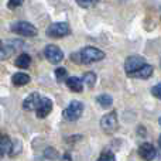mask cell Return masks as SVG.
Returning <instances> with one entry per match:
<instances>
[{
	"instance_id": "obj_1",
	"label": "cell",
	"mask_w": 161,
	"mask_h": 161,
	"mask_svg": "<svg viewBox=\"0 0 161 161\" xmlns=\"http://www.w3.org/2000/svg\"><path fill=\"white\" fill-rule=\"evenodd\" d=\"M78 57H79V64L91 65L93 62L102 61L105 58V53L96 47H85L78 53Z\"/></svg>"
},
{
	"instance_id": "obj_18",
	"label": "cell",
	"mask_w": 161,
	"mask_h": 161,
	"mask_svg": "<svg viewBox=\"0 0 161 161\" xmlns=\"http://www.w3.org/2000/svg\"><path fill=\"white\" fill-rule=\"evenodd\" d=\"M11 144H13V142H10V139H8L7 136H0V147L3 148L4 154H8V153H10Z\"/></svg>"
},
{
	"instance_id": "obj_2",
	"label": "cell",
	"mask_w": 161,
	"mask_h": 161,
	"mask_svg": "<svg viewBox=\"0 0 161 161\" xmlns=\"http://www.w3.org/2000/svg\"><path fill=\"white\" fill-rule=\"evenodd\" d=\"M83 113V105L79 102V100H72L67 108L62 112V117L68 122H75L78 120Z\"/></svg>"
},
{
	"instance_id": "obj_22",
	"label": "cell",
	"mask_w": 161,
	"mask_h": 161,
	"mask_svg": "<svg viewBox=\"0 0 161 161\" xmlns=\"http://www.w3.org/2000/svg\"><path fill=\"white\" fill-rule=\"evenodd\" d=\"M76 3L83 8H91L97 3V0H75Z\"/></svg>"
},
{
	"instance_id": "obj_6",
	"label": "cell",
	"mask_w": 161,
	"mask_h": 161,
	"mask_svg": "<svg viewBox=\"0 0 161 161\" xmlns=\"http://www.w3.org/2000/svg\"><path fill=\"white\" fill-rule=\"evenodd\" d=\"M143 65H146V59L143 58V57L140 55H131L127 59H126L125 62V71L126 74H127L129 76H131L136 71H139L140 68L143 67Z\"/></svg>"
},
{
	"instance_id": "obj_4",
	"label": "cell",
	"mask_w": 161,
	"mask_h": 161,
	"mask_svg": "<svg viewBox=\"0 0 161 161\" xmlns=\"http://www.w3.org/2000/svg\"><path fill=\"white\" fill-rule=\"evenodd\" d=\"M117 126H119V122H117V113L116 110L109 112L108 114L100 119V127L105 133H114L117 130Z\"/></svg>"
},
{
	"instance_id": "obj_12",
	"label": "cell",
	"mask_w": 161,
	"mask_h": 161,
	"mask_svg": "<svg viewBox=\"0 0 161 161\" xmlns=\"http://www.w3.org/2000/svg\"><path fill=\"white\" fill-rule=\"evenodd\" d=\"M153 72H154V68L151 67V65L146 64V65H143L139 71H136L131 76H133V78H139V79H148L153 75Z\"/></svg>"
},
{
	"instance_id": "obj_8",
	"label": "cell",
	"mask_w": 161,
	"mask_h": 161,
	"mask_svg": "<svg viewBox=\"0 0 161 161\" xmlns=\"http://www.w3.org/2000/svg\"><path fill=\"white\" fill-rule=\"evenodd\" d=\"M51 110H53V102H51V99H48V97H45V96H41L38 105H37V109H36L37 117H38V119H44V117H47L48 114L51 113Z\"/></svg>"
},
{
	"instance_id": "obj_25",
	"label": "cell",
	"mask_w": 161,
	"mask_h": 161,
	"mask_svg": "<svg viewBox=\"0 0 161 161\" xmlns=\"http://www.w3.org/2000/svg\"><path fill=\"white\" fill-rule=\"evenodd\" d=\"M23 2H24V0H8L7 7L10 8V10H13V8H16V7H19V6H21Z\"/></svg>"
},
{
	"instance_id": "obj_5",
	"label": "cell",
	"mask_w": 161,
	"mask_h": 161,
	"mask_svg": "<svg viewBox=\"0 0 161 161\" xmlns=\"http://www.w3.org/2000/svg\"><path fill=\"white\" fill-rule=\"evenodd\" d=\"M11 31L20 34L23 37H34L37 36V28L28 21H17L11 24Z\"/></svg>"
},
{
	"instance_id": "obj_17",
	"label": "cell",
	"mask_w": 161,
	"mask_h": 161,
	"mask_svg": "<svg viewBox=\"0 0 161 161\" xmlns=\"http://www.w3.org/2000/svg\"><path fill=\"white\" fill-rule=\"evenodd\" d=\"M96 102L99 103L102 108H110L112 103H113V99H112V96H109V95H99V96L96 97Z\"/></svg>"
},
{
	"instance_id": "obj_24",
	"label": "cell",
	"mask_w": 161,
	"mask_h": 161,
	"mask_svg": "<svg viewBox=\"0 0 161 161\" xmlns=\"http://www.w3.org/2000/svg\"><path fill=\"white\" fill-rule=\"evenodd\" d=\"M151 93H153V96H156L157 99L161 100V83H158V85H156V86L151 88Z\"/></svg>"
},
{
	"instance_id": "obj_15",
	"label": "cell",
	"mask_w": 161,
	"mask_h": 161,
	"mask_svg": "<svg viewBox=\"0 0 161 161\" xmlns=\"http://www.w3.org/2000/svg\"><path fill=\"white\" fill-rule=\"evenodd\" d=\"M30 64H31V57L28 55V54H20L16 58V62H14V65H16L17 68H21V69L28 68Z\"/></svg>"
},
{
	"instance_id": "obj_20",
	"label": "cell",
	"mask_w": 161,
	"mask_h": 161,
	"mask_svg": "<svg viewBox=\"0 0 161 161\" xmlns=\"http://www.w3.org/2000/svg\"><path fill=\"white\" fill-rule=\"evenodd\" d=\"M44 156H45V158H48V160H57L58 158V153H57V150L55 148H51V147L45 148Z\"/></svg>"
},
{
	"instance_id": "obj_14",
	"label": "cell",
	"mask_w": 161,
	"mask_h": 161,
	"mask_svg": "<svg viewBox=\"0 0 161 161\" xmlns=\"http://www.w3.org/2000/svg\"><path fill=\"white\" fill-rule=\"evenodd\" d=\"M11 82L14 86H24L30 82V76L24 72H17L11 76Z\"/></svg>"
},
{
	"instance_id": "obj_29",
	"label": "cell",
	"mask_w": 161,
	"mask_h": 161,
	"mask_svg": "<svg viewBox=\"0 0 161 161\" xmlns=\"http://www.w3.org/2000/svg\"><path fill=\"white\" fill-rule=\"evenodd\" d=\"M160 64H161V61H160Z\"/></svg>"
},
{
	"instance_id": "obj_28",
	"label": "cell",
	"mask_w": 161,
	"mask_h": 161,
	"mask_svg": "<svg viewBox=\"0 0 161 161\" xmlns=\"http://www.w3.org/2000/svg\"><path fill=\"white\" fill-rule=\"evenodd\" d=\"M158 122H160V126H161V117H160V120H158Z\"/></svg>"
},
{
	"instance_id": "obj_30",
	"label": "cell",
	"mask_w": 161,
	"mask_h": 161,
	"mask_svg": "<svg viewBox=\"0 0 161 161\" xmlns=\"http://www.w3.org/2000/svg\"><path fill=\"white\" fill-rule=\"evenodd\" d=\"M0 136H2V134H0Z\"/></svg>"
},
{
	"instance_id": "obj_9",
	"label": "cell",
	"mask_w": 161,
	"mask_h": 161,
	"mask_svg": "<svg viewBox=\"0 0 161 161\" xmlns=\"http://www.w3.org/2000/svg\"><path fill=\"white\" fill-rule=\"evenodd\" d=\"M139 154L144 161H151L156 158L157 151H156V147L151 143H143L139 147Z\"/></svg>"
},
{
	"instance_id": "obj_23",
	"label": "cell",
	"mask_w": 161,
	"mask_h": 161,
	"mask_svg": "<svg viewBox=\"0 0 161 161\" xmlns=\"http://www.w3.org/2000/svg\"><path fill=\"white\" fill-rule=\"evenodd\" d=\"M20 150H21V143L20 142H13V144H11V150H10V153H8V156L10 157L17 156V153H20Z\"/></svg>"
},
{
	"instance_id": "obj_7",
	"label": "cell",
	"mask_w": 161,
	"mask_h": 161,
	"mask_svg": "<svg viewBox=\"0 0 161 161\" xmlns=\"http://www.w3.org/2000/svg\"><path fill=\"white\" fill-rule=\"evenodd\" d=\"M44 57L51 62V64H59L64 59V53L61 48L54 44H50L44 48Z\"/></svg>"
},
{
	"instance_id": "obj_19",
	"label": "cell",
	"mask_w": 161,
	"mask_h": 161,
	"mask_svg": "<svg viewBox=\"0 0 161 161\" xmlns=\"http://www.w3.org/2000/svg\"><path fill=\"white\" fill-rule=\"evenodd\" d=\"M68 78V71L65 68H57L55 69V79L58 82H62V80H67Z\"/></svg>"
},
{
	"instance_id": "obj_26",
	"label": "cell",
	"mask_w": 161,
	"mask_h": 161,
	"mask_svg": "<svg viewBox=\"0 0 161 161\" xmlns=\"http://www.w3.org/2000/svg\"><path fill=\"white\" fill-rule=\"evenodd\" d=\"M3 156H4V151H3V148L0 147V158H3Z\"/></svg>"
},
{
	"instance_id": "obj_10",
	"label": "cell",
	"mask_w": 161,
	"mask_h": 161,
	"mask_svg": "<svg viewBox=\"0 0 161 161\" xmlns=\"http://www.w3.org/2000/svg\"><path fill=\"white\" fill-rule=\"evenodd\" d=\"M19 45H20L19 40H11V42H8V44H6V45L3 44V41L0 40V59H7Z\"/></svg>"
},
{
	"instance_id": "obj_11",
	"label": "cell",
	"mask_w": 161,
	"mask_h": 161,
	"mask_svg": "<svg viewBox=\"0 0 161 161\" xmlns=\"http://www.w3.org/2000/svg\"><path fill=\"white\" fill-rule=\"evenodd\" d=\"M40 93H37V92H33V93H30L27 97L24 99V102H23V109L27 112H31V110H36L37 109V105H38L40 102Z\"/></svg>"
},
{
	"instance_id": "obj_3",
	"label": "cell",
	"mask_w": 161,
	"mask_h": 161,
	"mask_svg": "<svg viewBox=\"0 0 161 161\" xmlns=\"http://www.w3.org/2000/svg\"><path fill=\"white\" fill-rule=\"evenodd\" d=\"M71 34V28L68 23H53L47 28V36L51 38H62Z\"/></svg>"
},
{
	"instance_id": "obj_27",
	"label": "cell",
	"mask_w": 161,
	"mask_h": 161,
	"mask_svg": "<svg viewBox=\"0 0 161 161\" xmlns=\"http://www.w3.org/2000/svg\"><path fill=\"white\" fill-rule=\"evenodd\" d=\"M158 143H160V151H161V136H160V140H158Z\"/></svg>"
},
{
	"instance_id": "obj_16",
	"label": "cell",
	"mask_w": 161,
	"mask_h": 161,
	"mask_svg": "<svg viewBox=\"0 0 161 161\" xmlns=\"http://www.w3.org/2000/svg\"><path fill=\"white\" fill-rule=\"evenodd\" d=\"M82 83H85L88 88H93V85L96 83V75L93 72H85L82 76Z\"/></svg>"
},
{
	"instance_id": "obj_13",
	"label": "cell",
	"mask_w": 161,
	"mask_h": 161,
	"mask_svg": "<svg viewBox=\"0 0 161 161\" xmlns=\"http://www.w3.org/2000/svg\"><path fill=\"white\" fill-rule=\"evenodd\" d=\"M67 86L74 92H82L83 89V83H82V79L78 78V76H69L67 78Z\"/></svg>"
},
{
	"instance_id": "obj_21",
	"label": "cell",
	"mask_w": 161,
	"mask_h": 161,
	"mask_svg": "<svg viewBox=\"0 0 161 161\" xmlns=\"http://www.w3.org/2000/svg\"><path fill=\"white\" fill-rule=\"evenodd\" d=\"M97 161H116V158H114V154L112 151H103L99 156Z\"/></svg>"
}]
</instances>
